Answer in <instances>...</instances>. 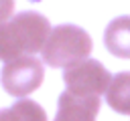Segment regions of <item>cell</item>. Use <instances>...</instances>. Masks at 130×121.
Masks as SVG:
<instances>
[{
  "instance_id": "cell-1",
  "label": "cell",
  "mask_w": 130,
  "mask_h": 121,
  "mask_svg": "<svg viewBox=\"0 0 130 121\" xmlns=\"http://www.w3.org/2000/svg\"><path fill=\"white\" fill-rule=\"evenodd\" d=\"M49 34L51 24L39 12H20L0 22V60L8 63L43 50Z\"/></svg>"
},
{
  "instance_id": "cell-2",
  "label": "cell",
  "mask_w": 130,
  "mask_h": 121,
  "mask_svg": "<svg viewBox=\"0 0 130 121\" xmlns=\"http://www.w3.org/2000/svg\"><path fill=\"white\" fill-rule=\"evenodd\" d=\"M91 38L89 34L75 26V24H59L51 30L45 46H43V60L49 67H71L91 52Z\"/></svg>"
},
{
  "instance_id": "cell-3",
  "label": "cell",
  "mask_w": 130,
  "mask_h": 121,
  "mask_svg": "<svg viewBox=\"0 0 130 121\" xmlns=\"http://www.w3.org/2000/svg\"><path fill=\"white\" fill-rule=\"evenodd\" d=\"M45 69L39 58L26 54L8 60L2 69V87L12 97H26L43 83Z\"/></svg>"
},
{
  "instance_id": "cell-4",
  "label": "cell",
  "mask_w": 130,
  "mask_h": 121,
  "mask_svg": "<svg viewBox=\"0 0 130 121\" xmlns=\"http://www.w3.org/2000/svg\"><path fill=\"white\" fill-rule=\"evenodd\" d=\"M63 81L67 85L69 93L75 95H104L110 87L112 75L106 71V67L95 58H83L71 67L65 69Z\"/></svg>"
},
{
  "instance_id": "cell-5",
  "label": "cell",
  "mask_w": 130,
  "mask_h": 121,
  "mask_svg": "<svg viewBox=\"0 0 130 121\" xmlns=\"http://www.w3.org/2000/svg\"><path fill=\"white\" fill-rule=\"evenodd\" d=\"M100 111V97L95 95H75L61 93L55 121H95Z\"/></svg>"
},
{
  "instance_id": "cell-6",
  "label": "cell",
  "mask_w": 130,
  "mask_h": 121,
  "mask_svg": "<svg viewBox=\"0 0 130 121\" xmlns=\"http://www.w3.org/2000/svg\"><path fill=\"white\" fill-rule=\"evenodd\" d=\"M104 44L114 56L130 58V16H118L106 26Z\"/></svg>"
},
{
  "instance_id": "cell-7",
  "label": "cell",
  "mask_w": 130,
  "mask_h": 121,
  "mask_svg": "<svg viewBox=\"0 0 130 121\" xmlns=\"http://www.w3.org/2000/svg\"><path fill=\"white\" fill-rule=\"evenodd\" d=\"M106 101L114 111L130 115V73H118L112 77L106 91Z\"/></svg>"
},
{
  "instance_id": "cell-8",
  "label": "cell",
  "mask_w": 130,
  "mask_h": 121,
  "mask_svg": "<svg viewBox=\"0 0 130 121\" xmlns=\"http://www.w3.org/2000/svg\"><path fill=\"white\" fill-rule=\"evenodd\" d=\"M0 121H47V113L39 103L20 99L8 109H0Z\"/></svg>"
},
{
  "instance_id": "cell-9",
  "label": "cell",
  "mask_w": 130,
  "mask_h": 121,
  "mask_svg": "<svg viewBox=\"0 0 130 121\" xmlns=\"http://www.w3.org/2000/svg\"><path fill=\"white\" fill-rule=\"evenodd\" d=\"M14 12V0H0V22L8 20Z\"/></svg>"
}]
</instances>
